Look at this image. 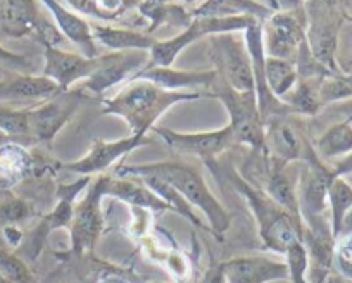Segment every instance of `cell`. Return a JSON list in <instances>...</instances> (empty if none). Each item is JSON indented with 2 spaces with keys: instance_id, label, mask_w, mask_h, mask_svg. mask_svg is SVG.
<instances>
[{
  "instance_id": "obj_35",
  "label": "cell",
  "mask_w": 352,
  "mask_h": 283,
  "mask_svg": "<svg viewBox=\"0 0 352 283\" xmlns=\"http://www.w3.org/2000/svg\"><path fill=\"white\" fill-rule=\"evenodd\" d=\"M320 114L321 116L335 117V121H347V123L352 124V99L330 104V106L323 107Z\"/></svg>"
},
{
  "instance_id": "obj_45",
  "label": "cell",
  "mask_w": 352,
  "mask_h": 283,
  "mask_svg": "<svg viewBox=\"0 0 352 283\" xmlns=\"http://www.w3.org/2000/svg\"><path fill=\"white\" fill-rule=\"evenodd\" d=\"M178 2H180V4H184V5H188V4H194L195 0H178Z\"/></svg>"
},
{
  "instance_id": "obj_10",
  "label": "cell",
  "mask_w": 352,
  "mask_h": 283,
  "mask_svg": "<svg viewBox=\"0 0 352 283\" xmlns=\"http://www.w3.org/2000/svg\"><path fill=\"white\" fill-rule=\"evenodd\" d=\"M176 154L187 157H199L206 164L216 161L225 150L235 146L233 130L228 123L218 130L209 131H175L169 128H152Z\"/></svg>"
},
{
  "instance_id": "obj_38",
  "label": "cell",
  "mask_w": 352,
  "mask_h": 283,
  "mask_svg": "<svg viewBox=\"0 0 352 283\" xmlns=\"http://www.w3.org/2000/svg\"><path fill=\"white\" fill-rule=\"evenodd\" d=\"M331 173H333V177H349V174H352V152H349L347 156H344L342 159L335 161L333 164H331Z\"/></svg>"
},
{
  "instance_id": "obj_48",
  "label": "cell",
  "mask_w": 352,
  "mask_h": 283,
  "mask_svg": "<svg viewBox=\"0 0 352 283\" xmlns=\"http://www.w3.org/2000/svg\"><path fill=\"white\" fill-rule=\"evenodd\" d=\"M154 283H162V282H154Z\"/></svg>"
},
{
  "instance_id": "obj_5",
  "label": "cell",
  "mask_w": 352,
  "mask_h": 283,
  "mask_svg": "<svg viewBox=\"0 0 352 283\" xmlns=\"http://www.w3.org/2000/svg\"><path fill=\"white\" fill-rule=\"evenodd\" d=\"M257 19L242 18H192L190 25L171 38L157 40L148 52L147 66H173L176 57L187 47L194 45L206 36L225 35V33H242L254 25Z\"/></svg>"
},
{
  "instance_id": "obj_29",
  "label": "cell",
  "mask_w": 352,
  "mask_h": 283,
  "mask_svg": "<svg viewBox=\"0 0 352 283\" xmlns=\"http://www.w3.org/2000/svg\"><path fill=\"white\" fill-rule=\"evenodd\" d=\"M137 180H140L142 183L147 185V187L151 188L157 197H161L162 201L169 205L171 212H178L180 216L187 218L188 221H192V223L197 225V227H204V223L199 220V216L194 212V207H192V205L188 204V202L185 201V199L182 197L175 188L169 187L168 183H164L162 180H157V178H152V177L137 178Z\"/></svg>"
},
{
  "instance_id": "obj_46",
  "label": "cell",
  "mask_w": 352,
  "mask_h": 283,
  "mask_svg": "<svg viewBox=\"0 0 352 283\" xmlns=\"http://www.w3.org/2000/svg\"><path fill=\"white\" fill-rule=\"evenodd\" d=\"M342 2V5H344V8H349V5L352 4V0H340Z\"/></svg>"
},
{
  "instance_id": "obj_40",
  "label": "cell",
  "mask_w": 352,
  "mask_h": 283,
  "mask_svg": "<svg viewBox=\"0 0 352 283\" xmlns=\"http://www.w3.org/2000/svg\"><path fill=\"white\" fill-rule=\"evenodd\" d=\"M96 283H130V282H128L123 275H120V273H114V271L107 273L106 271L96 280Z\"/></svg>"
},
{
  "instance_id": "obj_23",
  "label": "cell",
  "mask_w": 352,
  "mask_h": 283,
  "mask_svg": "<svg viewBox=\"0 0 352 283\" xmlns=\"http://www.w3.org/2000/svg\"><path fill=\"white\" fill-rule=\"evenodd\" d=\"M94 38L99 45L106 47L111 52H121V50H144L151 52L154 43L157 42L151 33L138 32L131 28H120L111 25H92Z\"/></svg>"
},
{
  "instance_id": "obj_22",
  "label": "cell",
  "mask_w": 352,
  "mask_h": 283,
  "mask_svg": "<svg viewBox=\"0 0 352 283\" xmlns=\"http://www.w3.org/2000/svg\"><path fill=\"white\" fill-rule=\"evenodd\" d=\"M192 18H249L263 23L273 14L272 9L259 0H204L194 11Z\"/></svg>"
},
{
  "instance_id": "obj_4",
  "label": "cell",
  "mask_w": 352,
  "mask_h": 283,
  "mask_svg": "<svg viewBox=\"0 0 352 283\" xmlns=\"http://www.w3.org/2000/svg\"><path fill=\"white\" fill-rule=\"evenodd\" d=\"M306 43L311 54L331 75L342 73L338 66V42L345 23L347 8L340 0H306Z\"/></svg>"
},
{
  "instance_id": "obj_7",
  "label": "cell",
  "mask_w": 352,
  "mask_h": 283,
  "mask_svg": "<svg viewBox=\"0 0 352 283\" xmlns=\"http://www.w3.org/2000/svg\"><path fill=\"white\" fill-rule=\"evenodd\" d=\"M208 95L209 99H218L225 106L235 144L264 150V124L254 93L235 92L218 76L211 90H208Z\"/></svg>"
},
{
  "instance_id": "obj_39",
  "label": "cell",
  "mask_w": 352,
  "mask_h": 283,
  "mask_svg": "<svg viewBox=\"0 0 352 283\" xmlns=\"http://www.w3.org/2000/svg\"><path fill=\"white\" fill-rule=\"evenodd\" d=\"M204 283H226L225 273H223V268H221V262H219L218 266H214V268L209 269L208 275H206V278H204Z\"/></svg>"
},
{
  "instance_id": "obj_11",
  "label": "cell",
  "mask_w": 352,
  "mask_h": 283,
  "mask_svg": "<svg viewBox=\"0 0 352 283\" xmlns=\"http://www.w3.org/2000/svg\"><path fill=\"white\" fill-rule=\"evenodd\" d=\"M80 90H64L43 102L30 106V137L35 144H50L69 123L80 106Z\"/></svg>"
},
{
  "instance_id": "obj_43",
  "label": "cell",
  "mask_w": 352,
  "mask_h": 283,
  "mask_svg": "<svg viewBox=\"0 0 352 283\" xmlns=\"http://www.w3.org/2000/svg\"><path fill=\"white\" fill-rule=\"evenodd\" d=\"M8 142H16V140H12L11 137H8V135L2 133V131H0V147L6 146V144H8Z\"/></svg>"
},
{
  "instance_id": "obj_28",
  "label": "cell",
  "mask_w": 352,
  "mask_h": 283,
  "mask_svg": "<svg viewBox=\"0 0 352 283\" xmlns=\"http://www.w3.org/2000/svg\"><path fill=\"white\" fill-rule=\"evenodd\" d=\"M0 131L28 147L35 144L30 137V106L14 107L0 104Z\"/></svg>"
},
{
  "instance_id": "obj_44",
  "label": "cell",
  "mask_w": 352,
  "mask_h": 283,
  "mask_svg": "<svg viewBox=\"0 0 352 283\" xmlns=\"http://www.w3.org/2000/svg\"><path fill=\"white\" fill-rule=\"evenodd\" d=\"M0 283H12V282H11V280L8 278V276L4 275V273L0 271Z\"/></svg>"
},
{
  "instance_id": "obj_26",
  "label": "cell",
  "mask_w": 352,
  "mask_h": 283,
  "mask_svg": "<svg viewBox=\"0 0 352 283\" xmlns=\"http://www.w3.org/2000/svg\"><path fill=\"white\" fill-rule=\"evenodd\" d=\"M264 75L268 89L276 99L282 100L299 80L297 66L294 60L280 59V57H268L264 63Z\"/></svg>"
},
{
  "instance_id": "obj_20",
  "label": "cell",
  "mask_w": 352,
  "mask_h": 283,
  "mask_svg": "<svg viewBox=\"0 0 352 283\" xmlns=\"http://www.w3.org/2000/svg\"><path fill=\"white\" fill-rule=\"evenodd\" d=\"M36 170L35 156L21 142H8L0 147V190L11 192L28 180Z\"/></svg>"
},
{
  "instance_id": "obj_18",
  "label": "cell",
  "mask_w": 352,
  "mask_h": 283,
  "mask_svg": "<svg viewBox=\"0 0 352 283\" xmlns=\"http://www.w3.org/2000/svg\"><path fill=\"white\" fill-rule=\"evenodd\" d=\"M38 2L49 11L54 25L63 33L67 42L74 43L78 49H81V54H85V56H100L99 45L94 38L92 25L85 18H81V14H78L73 9H67L66 5L60 4L59 0H38Z\"/></svg>"
},
{
  "instance_id": "obj_8",
  "label": "cell",
  "mask_w": 352,
  "mask_h": 283,
  "mask_svg": "<svg viewBox=\"0 0 352 283\" xmlns=\"http://www.w3.org/2000/svg\"><path fill=\"white\" fill-rule=\"evenodd\" d=\"M107 174H99L88 185L81 201L76 202L71 220V251L76 258L96 249L104 230L102 197H106Z\"/></svg>"
},
{
  "instance_id": "obj_41",
  "label": "cell",
  "mask_w": 352,
  "mask_h": 283,
  "mask_svg": "<svg viewBox=\"0 0 352 283\" xmlns=\"http://www.w3.org/2000/svg\"><path fill=\"white\" fill-rule=\"evenodd\" d=\"M345 234H352V209L345 214L344 221H342L340 235H345ZM340 235H338V237H340Z\"/></svg>"
},
{
  "instance_id": "obj_25",
  "label": "cell",
  "mask_w": 352,
  "mask_h": 283,
  "mask_svg": "<svg viewBox=\"0 0 352 283\" xmlns=\"http://www.w3.org/2000/svg\"><path fill=\"white\" fill-rule=\"evenodd\" d=\"M324 78H299L294 89L283 97L294 116L316 117L323 111L320 99V87Z\"/></svg>"
},
{
  "instance_id": "obj_36",
  "label": "cell",
  "mask_w": 352,
  "mask_h": 283,
  "mask_svg": "<svg viewBox=\"0 0 352 283\" xmlns=\"http://www.w3.org/2000/svg\"><path fill=\"white\" fill-rule=\"evenodd\" d=\"M273 12H294L306 8V0H272L268 5Z\"/></svg>"
},
{
  "instance_id": "obj_17",
  "label": "cell",
  "mask_w": 352,
  "mask_h": 283,
  "mask_svg": "<svg viewBox=\"0 0 352 283\" xmlns=\"http://www.w3.org/2000/svg\"><path fill=\"white\" fill-rule=\"evenodd\" d=\"M226 283H273L289 280L285 261L266 256H240L221 262Z\"/></svg>"
},
{
  "instance_id": "obj_19",
  "label": "cell",
  "mask_w": 352,
  "mask_h": 283,
  "mask_svg": "<svg viewBox=\"0 0 352 283\" xmlns=\"http://www.w3.org/2000/svg\"><path fill=\"white\" fill-rule=\"evenodd\" d=\"M63 92L52 80L40 75H21L12 73L0 78V104H35L50 99L56 93Z\"/></svg>"
},
{
  "instance_id": "obj_32",
  "label": "cell",
  "mask_w": 352,
  "mask_h": 283,
  "mask_svg": "<svg viewBox=\"0 0 352 283\" xmlns=\"http://www.w3.org/2000/svg\"><path fill=\"white\" fill-rule=\"evenodd\" d=\"M0 271L12 283H33L28 262L23 261L16 252L0 245Z\"/></svg>"
},
{
  "instance_id": "obj_27",
  "label": "cell",
  "mask_w": 352,
  "mask_h": 283,
  "mask_svg": "<svg viewBox=\"0 0 352 283\" xmlns=\"http://www.w3.org/2000/svg\"><path fill=\"white\" fill-rule=\"evenodd\" d=\"M328 218H330L331 231L337 238L340 235L342 221L345 214L352 209V185L345 178L333 177L330 187H328Z\"/></svg>"
},
{
  "instance_id": "obj_37",
  "label": "cell",
  "mask_w": 352,
  "mask_h": 283,
  "mask_svg": "<svg viewBox=\"0 0 352 283\" xmlns=\"http://www.w3.org/2000/svg\"><path fill=\"white\" fill-rule=\"evenodd\" d=\"M0 63L11 64V66H28L30 59L26 56H21V54H16L12 50L6 49L2 43H0Z\"/></svg>"
},
{
  "instance_id": "obj_14",
  "label": "cell",
  "mask_w": 352,
  "mask_h": 283,
  "mask_svg": "<svg viewBox=\"0 0 352 283\" xmlns=\"http://www.w3.org/2000/svg\"><path fill=\"white\" fill-rule=\"evenodd\" d=\"M148 144L147 135H133L130 133L128 137L120 138V140H102L97 138L92 142V146L83 157L71 163L63 164L64 170L78 174V177H94L100 174L106 170H109L113 164L123 159L124 156L131 150Z\"/></svg>"
},
{
  "instance_id": "obj_6",
  "label": "cell",
  "mask_w": 352,
  "mask_h": 283,
  "mask_svg": "<svg viewBox=\"0 0 352 283\" xmlns=\"http://www.w3.org/2000/svg\"><path fill=\"white\" fill-rule=\"evenodd\" d=\"M40 5L38 0H0V38L36 36L43 47H59L66 42L52 19L43 16Z\"/></svg>"
},
{
  "instance_id": "obj_16",
  "label": "cell",
  "mask_w": 352,
  "mask_h": 283,
  "mask_svg": "<svg viewBox=\"0 0 352 283\" xmlns=\"http://www.w3.org/2000/svg\"><path fill=\"white\" fill-rule=\"evenodd\" d=\"M131 80H145L171 92H201V89H204L208 93L218 80V73L216 69L190 71L173 66H145Z\"/></svg>"
},
{
  "instance_id": "obj_15",
  "label": "cell",
  "mask_w": 352,
  "mask_h": 283,
  "mask_svg": "<svg viewBox=\"0 0 352 283\" xmlns=\"http://www.w3.org/2000/svg\"><path fill=\"white\" fill-rule=\"evenodd\" d=\"M43 76L52 80L60 90H71L76 83L90 78L99 66V56L88 57L60 47H45L43 50Z\"/></svg>"
},
{
  "instance_id": "obj_47",
  "label": "cell",
  "mask_w": 352,
  "mask_h": 283,
  "mask_svg": "<svg viewBox=\"0 0 352 283\" xmlns=\"http://www.w3.org/2000/svg\"><path fill=\"white\" fill-rule=\"evenodd\" d=\"M345 180H347V181H349V183H351V185H352V174H349V177H345Z\"/></svg>"
},
{
  "instance_id": "obj_3",
  "label": "cell",
  "mask_w": 352,
  "mask_h": 283,
  "mask_svg": "<svg viewBox=\"0 0 352 283\" xmlns=\"http://www.w3.org/2000/svg\"><path fill=\"white\" fill-rule=\"evenodd\" d=\"M226 178L245 199L264 247L283 256L296 242L302 240V221L296 220L289 211L276 204L263 188L254 187L235 170H228Z\"/></svg>"
},
{
  "instance_id": "obj_33",
  "label": "cell",
  "mask_w": 352,
  "mask_h": 283,
  "mask_svg": "<svg viewBox=\"0 0 352 283\" xmlns=\"http://www.w3.org/2000/svg\"><path fill=\"white\" fill-rule=\"evenodd\" d=\"M285 264L289 269V282L290 283H309L307 280V269H309V261H307V252L304 247L302 240L296 242L289 251L285 252Z\"/></svg>"
},
{
  "instance_id": "obj_12",
  "label": "cell",
  "mask_w": 352,
  "mask_h": 283,
  "mask_svg": "<svg viewBox=\"0 0 352 283\" xmlns=\"http://www.w3.org/2000/svg\"><path fill=\"white\" fill-rule=\"evenodd\" d=\"M148 63V52L144 50H121L107 52L99 56V66L90 78L80 83L81 90H87L92 95H104L107 90L130 82L138 71L144 69Z\"/></svg>"
},
{
  "instance_id": "obj_1",
  "label": "cell",
  "mask_w": 352,
  "mask_h": 283,
  "mask_svg": "<svg viewBox=\"0 0 352 283\" xmlns=\"http://www.w3.org/2000/svg\"><path fill=\"white\" fill-rule=\"evenodd\" d=\"M120 177L145 178L152 177L162 180L175 188L192 207H197L208 220V228L218 237L228 231L232 216L214 197L211 188L206 183L201 171L182 161H161L147 164H124L116 171Z\"/></svg>"
},
{
  "instance_id": "obj_24",
  "label": "cell",
  "mask_w": 352,
  "mask_h": 283,
  "mask_svg": "<svg viewBox=\"0 0 352 283\" xmlns=\"http://www.w3.org/2000/svg\"><path fill=\"white\" fill-rule=\"evenodd\" d=\"M314 152L321 161H338L352 152V124L347 121H333L313 142Z\"/></svg>"
},
{
  "instance_id": "obj_13",
  "label": "cell",
  "mask_w": 352,
  "mask_h": 283,
  "mask_svg": "<svg viewBox=\"0 0 352 283\" xmlns=\"http://www.w3.org/2000/svg\"><path fill=\"white\" fill-rule=\"evenodd\" d=\"M261 25L266 56L296 63L300 45L306 42V11L273 12Z\"/></svg>"
},
{
  "instance_id": "obj_31",
  "label": "cell",
  "mask_w": 352,
  "mask_h": 283,
  "mask_svg": "<svg viewBox=\"0 0 352 283\" xmlns=\"http://www.w3.org/2000/svg\"><path fill=\"white\" fill-rule=\"evenodd\" d=\"M320 99L323 107L352 99V73H344L342 71V73H337V75H328L321 82Z\"/></svg>"
},
{
  "instance_id": "obj_34",
  "label": "cell",
  "mask_w": 352,
  "mask_h": 283,
  "mask_svg": "<svg viewBox=\"0 0 352 283\" xmlns=\"http://www.w3.org/2000/svg\"><path fill=\"white\" fill-rule=\"evenodd\" d=\"M333 268L338 276L352 282V234L340 235L335 240Z\"/></svg>"
},
{
  "instance_id": "obj_9",
  "label": "cell",
  "mask_w": 352,
  "mask_h": 283,
  "mask_svg": "<svg viewBox=\"0 0 352 283\" xmlns=\"http://www.w3.org/2000/svg\"><path fill=\"white\" fill-rule=\"evenodd\" d=\"M211 54L216 73L232 90L239 93H254V75L243 36L236 33L211 36Z\"/></svg>"
},
{
  "instance_id": "obj_30",
  "label": "cell",
  "mask_w": 352,
  "mask_h": 283,
  "mask_svg": "<svg viewBox=\"0 0 352 283\" xmlns=\"http://www.w3.org/2000/svg\"><path fill=\"white\" fill-rule=\"evenodd\" d=\"M69 4L78 14L111 21L123 14L128 8L137 4V0H69Z\"/></svg>"
},
{
  "instance_id": "obj_21",
  "label": "cell",
  "mask_w": 352,
  "mask_h": 283,
  "mask_svg": "<svg viewBox=\"0 0 352 283\" xmlns=\"http://www.w3.org/2000/svg\"><path fill=\"white\" fill-rule=\"evenodd\" d=\"M106 195L118 199L133 209H144V211L152 212L171 211L161 197H157L147 185L142 183L137 178L107 177Z\"/></svg>"
},
{
  "instance_id": "obj_42",
  "label": "cell",
  "mask_w": 352,
  "mask_h": 283,
  "mask_svg": "<svg viewBox=\"0 0 352 283\" xmlns=\"http://www.w3.org/2000/svg\"><path fill=\"white\" fill-rule=\"evenodd\" d=\"M324 283H352V282H349V280L342 278V276H338L337 273H331V275L328 276L327 280H324Z\"/></svg>"
},
{
  "instance_id": "obj_2",
  "label": "cell",
  "mask_w": 352,
  "mask_h": 283,
  "mask_svg": "<svg viewBox=\"0 0 352 283\" xmlns=\"http://www.w3.org/2000/svg\"><path fill=\"white\" fill-rule=\"evenodd\" d=\"M199 99H209V95L206 92H171L145 80H131L104 100L102 113L121 117L133 135H147L173 106Z\"/></svg>"
}]
</instances>
